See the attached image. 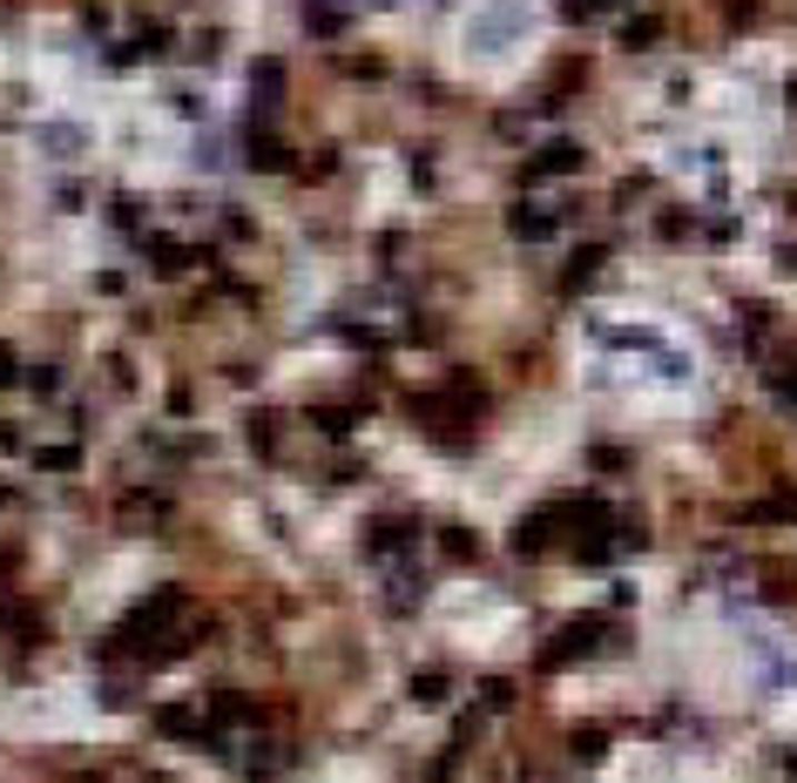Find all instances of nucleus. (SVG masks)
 I'll return each instance as SVG.
<instances>
[{"label":"nucleus","mask_w":797,"mask_h":783,"mask_svg":"<svg viewBox=\"0 0 797 783\" xmlns=\"http://www.w3.org/2000/svg\"><path fill=\"white\" fill-rule=\"evenodd\" d=\"M243 149H250V162H257V169H291V149H285L271 129H250V135H243Z\"/></svg>","instance_id":"obj_1"},{"label":"nucleus","mask_w":797,"mask_h":783,"mask_svg":"<svg viewBox=\"0 0 797 783\" xmlns=\"http://www.w3.org/2000/svg\"><path fill=\"white\" fill-rule=\"evenodd\" d=\"M149 264H156V278H183V271H190V250L169 243V237H156V243H149Z\"/></svg>","instance_id":"obj_2"},{"label":"nucleus","mask_w":797,"mask_h":783,"mask_svg":"<svg viewBox=\"0 0 797 783\" xmlns=\"http://www.w3.org/2000/svg\"><path fill=\"white\" fill-rule=\"evenodd\" d=\"M156 723H162V736H203V730H210V716H203L197 703H183V710H162Z\"/></svg>","instance_id":"obj_3"},{"label":"nucleus","mask_w":797,"mask_h":783,"mask_svg":"<svg viewBox=\"0 0 797 783\" xmlns=\"http://www.w3.org/2000/svg\"><path fill=\"white\" fill-rule=\"evenodd\" d=\"M305 28H311V34H338V28H345V14H338V8H311V14H305Z\"/></svg>","instance_id":"obj_4"},{"label":"nucleus","mask_w":797,"mask_h":783,"mask_svg":"<svg viewBox=\"0 0 797 783\" xmlns=\"http://www.w3.org/2000/svg\"><path fill=\"white\" fill-rule=\"evenodd\" d=\"M41 466H48V473H68V466H74V446H48Z\"/></svg>","instance_id":"obj_5"},{"label":"nucleus","mask_w":797,"mask_h":783,"mask_svg":"<svg viewBox=\"0 0 797 783\" xmlns=\"http://www.w3.org/2000/svg\"><path fill=\"white\" fill-rule=\"evenodd\" d=\"M0 385H14V359H8V344H0Z\"/></svg>","instance_id":"obj_6"}]
</instances>
